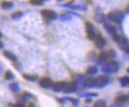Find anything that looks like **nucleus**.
Masks as SVG:
<instances>
[{
  "label": "nucleus",
  "mask_w": 129,
  "mask_h": 107,
  "mask_svg": "<svg viewBox=\"0 0 129 107\" xmlns=\"http://www.w3.org/2000/svg\"><path fill=\"white\" fill-rule=\"evenodd\" d=\"M23 77H24L25 79L29 80V81H35V80H37V78H38L37 75H31V74H23Z\"/></svg>",
  "instance_id": "obj_17"
},
{
  "label": "nucleus",
  "mask_w": 129,
  "mask_h": 107,
  "mask_svg": "<svg viewBox=\"0 0 129 107\" xmlns=\"http://www.w3.org/2000/svg\"><path fill=\"white\" fill-rule=\"evenodd\" d=\"M41 15L45 19H49V20H55L58 17L57 14H56V12H54L52 10H42L41 11Z\"/></svg>",
  "instance_id": "obj_3"
},
{
  "label": "nucleus",
  "mask_w": 129,
  "mask_h": 107,
  "mask_svg": "<svg viewBox=\"0 0 129 107\" xmlns=\"http://www.w3.org/2000/svg\"><path fill=\"white\" fill-rule=\"evenodd\" d=\"M108 82V79L105 76H98L97 78H95V86L101 87L104 84H106Z\"/></svg>",
  "instance_id": "obj_7"
},
{
  "label": "nucleus",
  "mask_w": 129,
  "mask_h": 107,
  "mask_svg": "<svg viewBox=\"0 0 129 107\" xmlns=\"http://www.w3.org/2000/svg\"><path fill=\"white\" fill-rule=\"evenodd\" d=\"M127 71H128V72H129V69H128V70H127Z\"/></svg>",
  "instance_id": "obj_28"
},
{
  "label": "nucleus",
  "mask_w": 129,
  "mask_h": 107,
  "mask_svg": "<svg viewBox=\"0 0 129 107\" xmlns=\"http://www.w3.org/2000/svg\"><path fill=\"white\" fill-rule=\"evenodd\" d=\"M13 7V3L10 2V1H3L1 3V8L4 9V10H8V9H11Z\"/></svg>",
  "instance_id": "obj_13"
},
{
  "label": "nucleus",
  "mask_w": 129,
  "mask_h": 107,
  "mask_svg": "<svg viewBox=\"0 0 129 107\" xmlns=\"http://www.w3.org/2000/svg\"><path fill=\"white\" fill-rule=\"evenodd\" d=\"M94 44L95 46L98 48V49H102L105 45H106V40L100 35V34H97L96 35V38L94 40Z\"/></svg>",
  "instance_id": "obj_4"
},
{
  "label": "nucleus",
  "mask_w": 129,
  "mask_h": 107,
  "mask_svg": "<svg viewBox=\"0 0 129 107\" xmlns=\"http://www.w3.org/2000/svg\"><path fill=\"white\" fill-rule=\"evenodd\" d=\"M30 3L33 4V5H38V6H40V5L43 4V1H41V0H30Z\"/></svg>",
  "instance_id": "obj_22"
},
{
  "label": "nucleus",
  "mask_w": 129,
  "mask_h": 107,
  "mask_svg": "<svg viewBox=\"0 0 129 107\" xmlns=\"http://www.w3.org/2000/svg\"><path fill=\"white\" fill-rule=\"evenodd\" d=\"M94 107H105V102L103 100H99L94 104Z\"/></svg>",
  "instance_id": "obj_21"
},
{
  "label": "nucleus",
  "mask_w": 129,
  "mask_h": 107,
  "mask_svg": "<svg viewBox=\"0 0 129 107\" xmlns=\"http://www.w3.org/2000/svg\"><path fill=\"white\" fill-rule=\"evenodd\" d=\"M24 14H23V12H21V11H17V12H14L12 15H11V17L13 18V19H20L22 16H23Z\"/></svg>",
  "instance_id": "obj_18"
},
{
  "label": "nucleus",
  "mask_w": 129,
  "mask_h": 107,
  "mask_svg": "<svg viewBox=\"0 0 129 107\" xmlns=\"http://www.w3.org/2000/svg\"><path fill=\"white\" fill-rule=\"evenodd\" d=\"M3 54H4V56H5L7 59H9V60H11V61H16V56H15L14 54H12L11 52H9V51H4Z\"/></svg>",
  "instance_id": "obj_14"
},
{
  "label": "nucleus",
  "mask_w": 129,
  "mask_h": 107,
  "mask_svg": "<svg viewBox=\"0 0 129 107\" xmlns=\"http://www.w3.org/2000/svg\"><path fill=\"white\" fill-rule=\"evenodd\" d=\"M39 83H40V85H41L42 87H44V88H50V87H52V85H53V81H52L49 77H44V78L40 79Z\"/></svg>",
  "instance_id": "obj_6"
},
{
  "label": "nucleus",
  "mask_w": 129,
  "mask_h": 107,
  "mask_svg": "<svg viewBox=\"0 0 129 107\" xmlns=\"http://www.w3.org/2000/svg\"><path fill=\"white\" fill-rule=\"evenodd\" d=\"M2 48H3V43L0 41V49H2Z\"/></svg>",
  "instance_id": "obj_25"
},
{
  "label": "nucleus",
  "mask_w": 129,
  "mask_h": 107,
  "mask_svg": "<svg viewBox=\"0 0 129 107\" xmlns=\"http://www.w3.org/2000/svg\"><path fill=\"white\" fill-rule=\"evenodd\" d=\"M124 51H125V53H126V54H128L129 55V46L128 47H126V48L124 49Z\"/></svg>",
  "instance_id": "obj_24"
},
{
  "label": "nucleus",
  "mask_w": 129,
  "mask_h": 107,
  "mask_svg": "<svg viewBox=\"0 0 129 107\" xmlns=\"http://www.w3.org/2000/svg\"><path fill=\"white\" fill-rule=\"evenodd\" d=\"M59 1H61V0H59Z\"/></svg>",
  "instance_id": "obj_30"
},
{
  "label": "nucleus",
  "mask_w": 129,
  "mask_h": 107,
  "mask_svg": "<svg viewBox=\"0 0 129 107\" xmlns=\"http://www.w3.org/2000/svg\"><path fill=\"white\" fill-rule=\"evenodd\" d=\"M95 73H97V69L95 67H90L86 70V74L92 75V74H95Z\"/></svg>",
  "instance_id": "obj_16"
},
{
  "label": "nucleus",
  "mask_w": 129,
  "mask_h": 107,
  "mask_svg": "<svg viewBox=\"0 0 129 107\" xmlns=\"http://www.w3.org/2000/svg\"><path fill=\"white\" fill-rule=\"evenodd\" d=\"M65 86H66V82H64V81H59V82L53 83L52 89L54 91H62V90H64Z\"/></svg>",
  "instance_id": "obj_5"
},
{
  "label": "nucleus",
  "mask_w": 129,
  "mask_h": 107,
  "mask_svg": "<svg viewBox=\"0 0 129 107\" xmlns=\"http://www.w3.org/2000/svg\"><path fill=\"white\" fill-rule=\"evenodd\" d=\"M105 19L106 18H105V16L102 13H96L95 16H94V20L96 22H98V23H104Z\"/></svg>",
  "instance_id": "obj_10"
},
{
  "label": "nucleus",
  "mask_w": 129,
  "mask_h": 107,
  "mask_svg": "<svg viewBox=\"0 0 129 107\" xmlns=\"http://www.w3.org/2000/svg\"><path fill=\"white\" fill-rule=\"evenodd\" d=\"M1 36H2V34H1V32H0V37H1Z\"/></svg>",
  "instance_id": "obj_27"
},
{
  "label": "nucleus",
  "mask_w": 129,
  "mask_h": 107,
  "mask_svg": "<svg viewBox=\"0 0 129 107\" xmlns=\"http://www.w3.org/2000/svg\"><path fill=\"white\" fill-rule=\"evenodd\" d=\"M123 18H124V13L121 11H112L107 15L108 20L115 22V23H118V24H120L122 22Z\"/></svg>",
  "instance_id": "obj_1"
},
{
  "label": "nucleus",
  "mask_w": 129,
  "mask_h": 107,
  "mask_svg": "<svg viewBox=\"0 0 129 107\" xmlns=\"http://www.w3.org/2000/svg\"><path fill=\"white\" fill-rule=\"evenodd\" d=\"M76 88V83L75 82H70V83H66V86L64 88L65 92H72L74 91Z\"/></svg>",
  "instance_id": "obj_9"
},
{
  "label": "nucleus",
  "mask_w": 129,
  "mask_h": 107,
  "mask_svg": "<svg viewBox=\"0 0 129 107\" xmlns=\"http://www.w3.org/2000/svg\"><path fill=\"white\" fill-rule=\"evenodd\" d=\"M120 80H121V83L123 85H129V77H123Z\"/></svg>",
  "instance_id": "obj_23"
},
{
  "label": "nucleus",
  "mask_w": 129,
  "mask_h": 107,
  "mask_svg": "<svg viewBox=\"0 0 129 107\" xmlns=\"http://www.w3.org/2000/svg\"><path fill=\"white\" fill-rule=\"evenodd\" d=\"M126 11H127V12H128V13H129V7H127V9H126Z\"/></svg>",
  "instance_id": "obj_26"
},
{
  "label": "nucleus",
  "mask_w": 129,
  "mask_h": 107,
  "mask_svg": "<svg viewBox=\"0 0 129 107\" xmlns=\"http://www.w3.org/2000/svg\"><path fill=\"white\" fill-rule=\"evenodd\" d=\"M41 1H46V0H41Z\"/></svg>",
  "instance_id": "obj_29"
},
{
  "label": "nucleus",
  "mask_w": 129,
  "mask_h": 107,
  "mask_svg": "<svg viewBox=\"0 0 129 107\" xmlns=\"http://www.w3.org/2000/svg\"><path fill=\"white\" fill-rule=\"evenodd\" d=\"M98 60H99L100 62H102V63L107 62V61L109 60L108 53H106V52H102V53H100V54H99V56H98Z\"/></svg>",
  "instance_id": "obj_12"
},
{
  "label": "nucleus",
  "mask_w": 129,
  "mask_h": 107,
  "mask_svg": "<svg viewBox=\"0 0 129 107\" xmlns=\"http://www.w3.org/2000/svg\"><path fill=\"white\" fill-rule=\"evenodd\" d=\"M83 85L86 86V87L94 86V85H95V79H94V78H86V79L83 81Z\"/></svg>",
  "instance_id": "obj_11"
},
{
  "label": "nucleus",
  "mask_w": 129,
  "mask_h": 107,
  "mask_svg": "<svg viewBox=\"0 0 129 107\" xmlns=\"http://www.w3.org/2000/svg\"><path fill=\"white\" fill-rule=\"evenodd\" d=\"M85 28H86L87 38H88L89 40H91V41H94L97 34L95 33V30H94L93 25H92L90 22H86V23H85Z\"/></svg>",
  "instance_id": "obj_2"
},
{
  "label": "nucleus",
  "mask_w": 129,
  "mask_h": 107,
  "mask_svg": "<svg viewBox=\"0 0 129 107\" xmlns=\"http://www.w3.org/2000/svg\"><path fill=\"white\" fill-rule=\"evenodd\" d=\"M12 78H14V74L12 71H7L6 73H5V79H8V80H11Z\"/></svg>",
  "instance_id": "obj_19"
},
{
  "label": "nucleus",
  "mask_w": 129,
  "mask_h": 107,
  "mask_svg": "<svg viewBox=\"0 0 129 107\" xmlns=\"http://www.w3.org/2000/svg\"><path fill=\"white\" fill-rule=\"evenodd\" d=\"M104 29L108 32V33H110L111 35L112 34H114V33H117V28L115 27V26H113V25H111V24H104Z\"/></svg>",
  "instance_id": "obj_8"
},
{
  "label": "nucleus",
  "mask_w": 129,
  "mask_h": 107,
  "mask_svg": "<svg viewBox=\"0 0 129 107\" xmlns=\"http://www.w3.org/2000/svg\"><path fill=\"white\" fill-rule=\"evenodd\" d=\"M128 100H129L128 96L123 95V96H118V97L115 99V102H117V103H123V102H126V101H128Z\"/></svg>",
  "instance_id": "obj_15"
},
{
  "label": "nucleus",
  "mask_w": 129,
  "mask_h": 107,
  "mask_svg": "<svg viewBox=\"0 0 129 107\" xmlns=\"http://www.w3.org/2000/svg\"><path fill=\"white\" fill-rule=\"evenodd\" d=\"M10 88H11V90L14 91V92L19 91V85H18L17 83H11V84H10Z\"/></svg>",
  "instance_id": "obj_20"
}]
</instances>
